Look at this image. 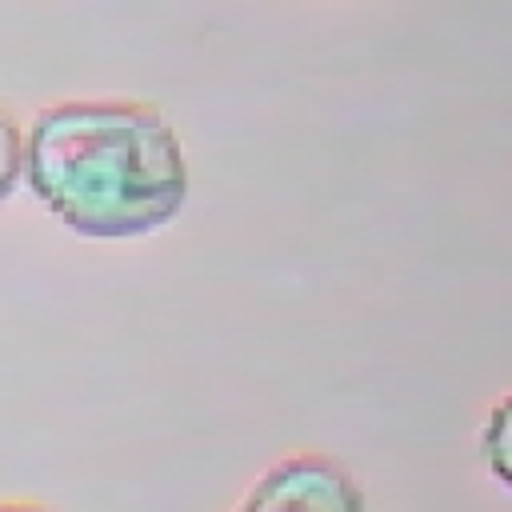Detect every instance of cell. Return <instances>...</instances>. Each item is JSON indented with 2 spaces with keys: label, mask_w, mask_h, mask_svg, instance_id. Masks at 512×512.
Returning <instances> with one entry per match:
<instances>
[{
  "label": "cell",
  "mask_w": 512,
  "mask_h": 512,
  "mask_svg": "<svg viewBox=\"0 0 512 512\" xmlns=\"http://www.w3.org/2000/svg\"><path fill=\"white\" fill-rule=\"evenodd\" d=\"M20 172H24V136H20L16 120L0 108V200L16 188Z\"/></svg>",
  "instance_id": "277c9868"
},
{
  "label": "cell",
  "mask_w": 512,
  "mask_h": 512,
  "mask_svg": "<svg viewBox=\"0 0 512 512\" xmlns=\"http://www.w3.org/2000/svg\"><path fill=\"white\" fill-rule=\"evenodd\" d=\"M240 512H364V492L340 464L296 456L276 464L248 492Z\"/></svg>",
  "instance_id": "7a4b0ae2"
},
{
  "label": "cell",
  "mask_w": 512,
  "mask_h": 512,
  "mask_svg": "<svg viewBox=\"0 0 512 512\" xmlns=\"http://www.w3.org/2000/svg\"><path fill=\"white\" fill-rule=\"evenodd\" d=\"M484 456L492 464V472L512 488V396H504L484 428Z\"/></svg>",
  "instance_id": "3957f363"
},
{
  "label": "cell",
  "mask_w": 512,
  "mask_h": 512,
  "mask_svg": "<svg viewBox=\"0 0 512 512\" xmlns=\"http://www.w3.org/2000/svg\"><path fill=\"white\" fill-rule=\"evenodd\" d=\"M24 172L48 212L84 236L152 232L188 196L172 124L156 108L124 100L44 108L24 140Z\"/></svg>",
  "instance_id": "6da1fadb"
},
{
  "label": "cell",
  "mask_w": 512,
  "mask_h": 512,
  "mask_svg": "<svg viewBox=\"0 0 512 512\" xmlns=\"http://www.w3.org/2000/svg\"><path fill=\"white\" fill-rule=\"evenodd\" d=\"M0 512H48L40 504H0Z\"/></svg>",
  "instance_id": "5b68a950"
}]
</instances>
